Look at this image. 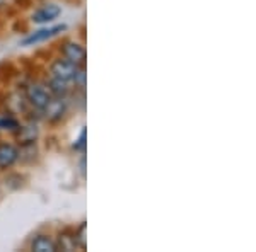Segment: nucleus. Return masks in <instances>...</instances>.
I'll return each mask as SVG.
<instances>
[{
	"mask_svg": "<svg viewBox=\"0 0 256 252\" xmlns=\"http://www.w3.org/2000/svg\"><path fill=\"white\" fill-rule=\"evenodd\" d=\"M48 90L53 97H65L68 92V82L52 77V80H50V84H48Z\"/></svg>",
	"mask_w": 256,
	"mask_h": 252,
	"instance_id": "1a4fd4ad",
	"label": "nucleus"
},
{
	"mask_svg": "<svg viewBox=\"0 0 256 252\" xmlns=\"http://www.w3.org/2000/svg\"><path fill=\"white\" fill-rule=\"evenodd\" d=\"M86 229H88V225H86V223H82L80 229L77 230L76 235H74V239H76V244L80 247V249H86V247H88V239H86Z\"/></svg>",
	"mask_w": 256,
	"mask_h": 252,
	"instance_id": "f8f14e48",
	"label": "nucleus"
},
{
	"mask_svg": "<svg viewBox=\"0 0 256 252\" xmlns=\"http://www.w3.org/2000/svg\"><path fill=\"white\" fill-rule=\"evenodd\" d=\"M74 148H76V150H84V148H86V128L80 131L79 140H76V143H74Z\"/></svg>",
	"mask_w": 256,
	"mask_h": 252,
	"instance_id": "4468645a",
	"label": "nucleus"
},
{
	"mask_svg": "<svg viewBox=\"0 0 256 252\" xmlns=\"http://www.w3.org/2000/svg\"><path fill=\"white\" fill-rule=\"evenodd\" d=\"M65 29H67L65 24H56V26H52V27H43V29L34 31L32 34L28 36V38L22 41V44L24 46H31V44H36V43H43V41L55 38L56 34H60V32Z\"/></svg>",
	"mask_w": 256,
	"mask_h": 252,
	"instance_id": "f03ea898",
	"label": "nucleus"
},
{
	"mask_svg": "<svg viewBox=\"0 0 256 252\" xmlns=\"http://www.w3.org/2000/svg\"><path fill=\"white\" fill-rule=\"evenodd\" d=\"M76 70H77V67L74 63H70L68 60L58 58L52 63V67H50V73H52L53 78H60V80L70 82L74 78Z\"/></svg>",
	"mask_w": 256,
	"mask_h": 252,
	"instance_id": "20e7f679",
	"label": "nucleus"
},
{
	"mask_svg": "<svg viewBox=\"0 0 256 252\" xmlns=\"http://www.w3.org/2000/svg\"><path fill=\"white\" fill-rule=\"evenodd\" d=\"M74 247H77L76 239H74V237H68V235H60V241H58V244H56V249H62V251H72Z\"/></svg>",
	"mask_w": 256,
	"mask_h": 252,
	"instance_id": "9b49d317",
	"label": "nucleus"
},
{
	"mask_svg": "<svg viewBox=\"0 0 256 252\" xmlns=\"http://www.w3.org/2000/svg\"><path fill=\"white\" fill-rule=\"evenodd\" d=\"M52 94L50 90L41 84H32L31 87H28V101L31 102L36 109L43 111L50 101H52Z\"/></svg>",
	"mask_w": 256,
	"mask_h": 252,
	"instance_id": "f257e3e1",
	"label": "nucleus"
},
{
	"mask_svg": "<svg viewBox=\"0 0 256 252\" xmlns=\"http://www.w3.org/2000/svg\"><path fill=\"white\" fill-rule=\"evenodd\" d=\"M72 80L76 82L77 87L84 89V87H86V68H84V67H77V70H76V73H74V78H72Z\"/></svg>",
	"mask_w": 256,
	"mask_h": 252,
	"instance_id": "ddd939ff",
	"label": "nucleus"
},
{
	"mask_svg": "<svg viewBox=\"0 0 256 252\" xmlns=\"http://www.w3.org/2000/svg\"><path fill=\"white\" fill-rule=\"evenodd\" d=\"M19 160V150L10 143H0V169H9Z\"/></svg>",
	"mask_w": 256,
	"mask_h": 252,
	"instance_id": "423d86ee",
	"label": "nucleus"
},
{
	"mask_svg": "<svg viewBox=\"0 0 256 252\" xmlns=\"http://www.w3.org/2000/svg\"><path fill=\"white\" fill-rule=\"evenodd\" d=\"M20 128L19 121L12 116H2L0 118V130H9V131H18Z\"/></svg>",
	"mask_w": 256,
	"mask_h": 252,
	"instance_id": "9d476101",
	"label": "nucleus"
},
{
	"mask_svg": "<svg viewBox=\"0 0 256 252\" xmlns=\"http://www.w3.org/2000/svg\"><path fill=\"white\" fill-rule=\"evenodd\" d=\"M62 53H64V58L74 63L76 67H84L86 65V48L76 43V41L65 43V46L62 48Z\"/></svg>",
	"mask_w": 256,
	"mask_h": 252,
	"instance_id": "7ed1b4c3",
	"label": "nucleus"
},
{
	"mask_svg": "<svg viewBox=\"0 0 256 252\" xmlns=\"http://www.w3.org/2000/svg\"><path fill=\"white\" fill-rule=\"evenodd\" d=\"M31 251L36 252H55L56 249V242L53 241L48 235H36L31 242Z\"/></svg>",
	"mask_w": 256,
	"mask_h": 252,
	"instance_id": "6e6552de",
	"label": "nucleus"
},
{
	"mask_svg": "<svg viewBox=\"0 0 256 252\" xmlns=\"http://www.w3.org/2000/svg\"><path fill=\"white\" fill-rule=\"evenodd\" d=\"M60 14H62V9L58 5H55V3H48V5L40 7V9L32 14V22H36V24L52 22V20H55Z\"/></svg>",
	"mask_w": 256,
	"mask_h": 252,
	"instance_id": "39448f33",
	"label": "nucleus"
},
{
	"mask_svg": "<svg viewBox=\"0 0 256 252\" xmlns=\"http://www.w3.org/2000/svg\"><path fill=\"white\" fill-rule=\"evenodd\" d=\"M44 116H46L50 121H56L65 114V101L64 97H52V101L48 102L46 107L43 109Z\"/></svg>",
	"mask_w": 256,
	"mask_h": 252,
	"instance_id": "0eeeda50",
	"label": "nucleus"
}]
</instances>
